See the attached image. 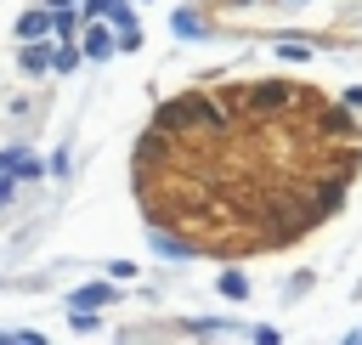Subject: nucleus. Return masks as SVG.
Wrapping results in <instances>:
<instances>
[{
    "label": "nucleus",
    "instance_id": "obj_8",
    "mask_svg": "<svg viewBox=\"0 0 362 345\" xmlns=\"http://www.w3.org/2000/svg\"><path fill=\"white\" fill-rule=\"evenodd\" d=\"M175 34H204V23H198V17H187V11H175Z\"/></svg>",
    "mask_w": 362,
    "mask_h": 345
},
{
    "label": "nucleus",
    "instance_id": "obj_2",
    "mask_svg": "<svg viewBox=\"0 0 362 345\" xmlns=\"http://www.w3.org/2000/svg\"><path fill=\"white\" fill-rule=\"evenodd\" d=\"M40 34H51V11H40V6H34V11H23V17H17V40H40Z\"/></svg>",
    "mask_w": 362,
    "mask_h": 345
},
{
    "label": "nucleus",
    "instance_id": "obj_1",
    "mask_svg": "<svg viewBox=\"0 0 362 345\" xmlns=\"http://www.w3.org/2000/svg\"><path fill=\"white\" fill-rule=\"evenodd\" d=\"M79 57H90V62L113 57V34H107L102 23H90V28H85V40H79Z\"/></svg>",
    "mask_w": 362,
    "mask_h": 345
},
{
    "label": "nucleus",
    "instance_id": "obj_3",
    "mask_svg": "<svg viewBox=\"0 0 362 345\" xmlns=\"http://www.w3.org/2000/svg\"><path fill=\"white\" fill-rule=\"evenodd\" d=\"M23 68H28V74H45V68H51V45H34V40H28V45H23Z\"/></svg>",
    "mask_w": 362,
    "mask_h": 345
},
{
    "label": "nucleus",
    "instance_id": "obj_6",
    "mask_svg": "<svg viewBox=\"0 0 362 345\" xmlns=\"http://www.w3.org/2000/svg\"><path fill=\"white\" fill-rule=\"evenodd\" d=\"M221 294H232V300H243V294H249V283H243L238 271H226V277H221Z\"/></svg>",
    "mask_w": 362,
    "mask_h": 345
},
{
    "label": "nucleus",
    "instance_id": "obj_4",
    "mask_svg": "<svg viewBox=\"0 0 362 345\" xmlns=\"http://www.w3.org/2000/svg\"><path fill=\"white\" fill-rule=\"evenodd\" d=\"M107 300H113V288H107V283H90V288H79V294H74V305H90V311H96V305H107Z\"/></svg>",
    "mask_w": 362,
    "mask_h": 345
},
{
    "label": "nucleus",
    "instance_id": "obj_11",
    "mask_svg": "<svg viewBox=\"0 0 362 345\" xmlns=\"http://www.w3.org/2000/svg\"><path fill=\"white\" fill-rule=\"evenodd\" d=\"M51 6H68V0H51Z\"/></svg>",
    "mask_w": 362,
    "mask_h": 345
},
{
    "label": "nucleus",
    "instance_id": "obj_9",
    "mask_svg": "<svg viewBox=\"0 0 362 345\" xmlns=\"http://www.w3.org/2000/svg\"><path fill=\"white\" fill-rule=\"evenodd\" d=\"M277 57H288V62H300V57H311V51H305L300 40H283V45H277Z\"/></svg>",
    "mask_w": 362,
    "mask_h": 345
},
{
    "label": "nucleus",
    "instance_id": "obj_5",
    "mask_svg": "<svg viewBox=\"0 0 362 345\" xmlns=\"http://www.w3.org/2000/svg\"><path fill=\"white\" fill-rule=\"evenodd\" d=\"M51 68H57V74L79 68V45H57V51H51Z\"/></svg>",
    "mask_w": 362,
    "mask_h": 345
},
{
    "label": "nucleus",
    "instance_id": "obj_10",
    "mask_svg": "<svg viewBox=\"0 0 362 345\" xmlns=\"http://www.w3.org/2000/svg\"><path fill=\"white\" fill-rule=\"evenodd\" d=\"M6 198H11V175L0 170V204H6Z\"/></svg>",
    "mask_w": 362,
    "mask_h": 345
},
{
    "label": "nucleus",
    "instance_id": "obj_7",
    "mask_svg": "<svg viewBox=\"0 0 362 345\" xmlns=\"http://www.w3.org/2000/svg\"><path fill=\"white\" fill-rule=\"evenodd\" d=\"M51 28L68 40V34H74V11H51Z\"/></svg>",
    "mask_w": 362,
    "mask_h": 345
}]
</instances>
